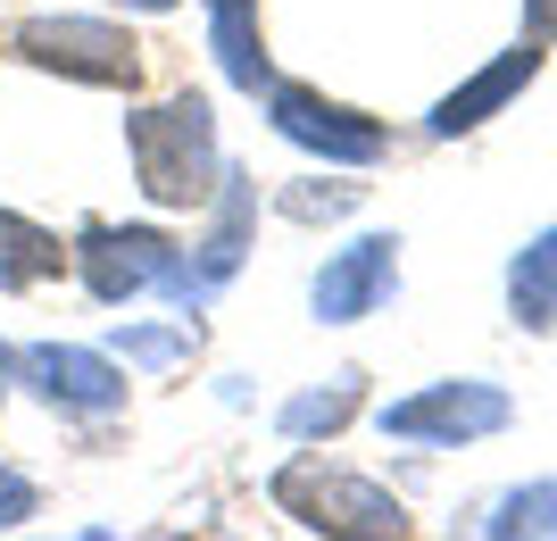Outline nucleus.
Returning <instances> with one entry per match:
<instances>
[{
  "label": "nucleus",
  "mask_w": 557,
  "mask_h": 541,
  "mask_svg": "<svg viewBox=\"0 0 557 541\" xmlns=\"http://www.w3.org/2000/svg\"><path fill=\"white\" fill-rule=\"evenodd\" d=\"M125 159H134V184L150 209H209L216 175H225L209 93H175L159 109H134L125 118Z\"/></svg>",
  "instance_id": "1"
},
{
  "label": "nucleus",
  "mask_w": 557,
  "mask_h": 541,
  "mask_svg": "<svg viewBox=\"0 0 557 541\" xmlns=\"http://www.w3.org/2000/svg\"><path fill=\"white\" fill-rule=\"evenodd\" d=\"M67 267L84 275L100 308H125L141 292H166V300H184L191 292V259L184 242L159 234V225H109V217H84L67 242Z\"/></svg>",
  "instance_id": "2"
},
{
  "label": "nucleus",
  "mask_w": 557,
  "mask_h": 541,
  "mask_svg": "<svg viewBox=\"0 0 557 541\" xmlns=\"http://www.w3.org/2000/svg\"><path fill=\"white\" fill-rule=\"evenodd\" d=\"M9 59L92 93H141V42L116 17H25L9 25Z\"/></svg>",
  "instance_id": "3"
},
{
  "label": "nucleus",
  "mask_w": 557,
  "mask_h": 541,
  "mask_svg": "<svg viewBox=\"0 0 557 541\" xmlns=\"http://www.w3.org/2000/svg\"><path fill=\"white\" fill-rule=\"evenodd\" d=\"M275 508L308 533H408V508H399L383 483L342 467H317V458H292L275 475Z\"/></svg>",
  "instance_id": "4"
},
{
  "label": "nucleus",
  "mask_w": 557,
  "mask_h": 541,
  "mask_svg": "<svg viewBox=\"0 0 557 541\" xmlns=\"http://www.w3.org/2000/svg\"><path fill=\"white\" fill-rule=\"evenodd\" d=\"M17 383L50 408V417H67V425L116 417L125 392H134L109 351H75V342H25V351H17Z\"/></svg>",
  "instance_id": "5"
},
{
  "label": "nucleus",
  "mask_w": 557,
  "mask_h": 541,
  "mask_svg": "<svg viewBox=\"0 0 557 541\" xmlns=\"http://www.w3.org/2000/svg\"><path fill=\"white\" fill-rule=\"evenodd\" d=\"M267 125L283 142L317 150V159H333V167H374L392 150V125L349 109V100H333V93H317V84H267Z\"/></svg>",
  "instance_id": "6"
},
{
  "label": "nucleus",
  "mask_w": 557,
  "mask_h": 541,
  "mask_svg": "<svg viewBox=\"0 0 557 541\" xmlns=\"http://www.w3.org/2000/svg\"><path fill=\"white\" fill-rule=\"evenodd\" d=\"M392 292H399V242L392 234H367V242H349V250H333V259L317 267V283H308V300H317L325 325H358V317H374Z\"/></svg>",
  "instance_id": "7"
},
{
  "label": "nucleus",
  "mask_w": 557,
  "mask_h": 541,
  "mask_svg": "<svg viewBox=\"0 0 557 541\" xmlns=\"http://www.w3.org/2000/svg\"><path fill=\"white\" fill-rule=\"evenodd\" d=\"M508 425V401L491 383H433L417 401L383 408V433L399 442H474V433H499Z\"/></svg>",
  "instance_id": "8"
},
{
  "label": "nucleus",
  "mask_w": 557,
  "mask_h": 541,
  "mask_svg": "<svg viewBox=\"0 0 557 541\" xmlns=\"http://www.w3.org/2000/svg\"><path fill=\"white\" fill-rule=\"evenodd\" d=\"M209 209H216V217H209V234H200V250H184V259H191L184 308H191V300H209L216 283L242 267V242H250V217H258V184L225 167V175H216V192H209Z\"/></svg>",
  "instance_id": "9"
},
{
  "label": "nucleus",
  "mask_w": 557,
  "mask_h": 541,
  "mask_svg": "<svg viewBox=\"0 0 557 541\" xmlns=\"http://www.w3.org/2000/svg\"><path fill=\"white\" fill-rule=\"evenodd\" d=\"M209 50H216V67H225L233 93H267V84H275L258 0H209Z\"/></svg>",
  "instance_id": "10"
},
{
  "label": "nucleus",
  "mask_w": 557,
  "mask_h": 541,
  "mask_svg": "<svg viewBox=\"0 0 557 541\" xmlns=\"http://www.w3.org/2000/svg\"><path fill=\"white\" fill-rule=\"evenodd\" d=\"M533 67H541V42H516L499 67H483L474 84H458V93L433 109V134H474L483 118H499V109H508V100L533 84Z\"/></svg>",
  "instance_id": "11"
},
{
  "label": "nucleus",
  "mask_w": 557,
  "mask_h": 541,
  "mask_svg": "<svg viewBox=\"0 0 557 541\" xmlns=\"http://www.w3.org/2000/svg\"><path fill=\"white\" fill-rule=\"evenodd\" d=\"M59 267H67V242L50 234V225H34V217L0 209V292H34Z\"/></svg>",
  "instance_id": "12"
},
{
  "label": "nucleus",
  "mask_w": 557,
  "mask_h": 541,
  "mask_svg": "<svg viewBox=\"0 0 557 541\" xmlns=\"http://www.w3.org/2000/svg\"><path fill=\"white\" fill-rule=\"evenodd\" d=\"M358 383H367V376H333L325 392H300V401L283 408V433H292V442H317V433H342V425L358 417V401H367Z\"/></svg>",
  "instance_id": "13"
},
{
  "label": "nucleus",
  "mask_w": 557,
  "mask_h": 541,
  "mask_svg": "<svg viewBox=\"0 0 557 541\" xmlns=\"http://www.w3.org/2000/svg\"><path fill=\"white\" fill-rule=\"evenodd\" d=\"M367 200V184H325V175H300L292 192H275V209L292 217V225H333V217H349Z\"/></svg>",
  "instance_id": "14"
},
{
  "label": "nucleus",
  "mask_w": 557,
  "mask_h": 541,
  "mask_svg": "<svg viewBox=\"0 0 557 541\" xmlns=\"http://www.w3.org/2000/svg\"><path fill=\"white\" fill-rule=\"evenodd\" d=\"M191 342H200V333H191V317H184V325H175V333H134V325L116 333V351L134 358V367H166V358H184Z\"/></svg>",
  "instance_id": "15"
},
{
  "label": "nucleus",
  "mask_w": 557,
  "mask_h": 541,
  "mask_svg": "<svg viewBox=\"0 0 557 541\" xmlns=\"http://www.w3.org/2000/svg\"><path fill=\"white\" fill-rule=\"evenodd\" d=\"M25 517H42V492H34V475H25V467L0 458V533H17Z\"/></svg>",
  "instance_id": "16"
},
{
  "label": "nucleus",
  "mask_w": 557,
  "mask_h": 541,
  "mask_svg": "<svg viewBox=\"0 0 557 541\" xmlns=\"http://www.w3.org/2000/svg\"><path fill=\"white\" fill-rule=\"evenodd\" d=\"M9 383H17V351L0 342V408H9Z\"/></svg>",
  "instance_id": "17"
},
{
  "label": "nucleus",
  "mask_w": 557,
  "mask_h": 541,
  "mask_svg": "<svg viewBox=\"0 0 557 541\" xmlns=\"http://www.w3.org/2000/svg\"><path fill=\"white\" fill-rule=\"evenodd\" d=\"M109 9H141V17H159V9H175V0H109Z\"/></svg>",
  "instance_id": "18"
}]
</instances>
